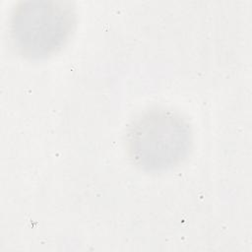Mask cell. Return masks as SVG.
I'll list each match as a JSON object with an SVG mask.
<instances>
[{"mask_svg":"<svg viewBox=\"0 0 252 252\" xmlns=\"http://www.w3.org/2000/svg\"><path fill=\"white\" fill-rule=\"evenodd\" d=\"M192 146L189 123L178 113L152 108L138 116L127 134L128 154L139 168L162 171L181 163Z\"/></svg>","mask_w":252,"mask_h":252,"instance_id":"obj_1","label":"cell"},{"mask_svg":"<svg viewBox=\"0 0 252 252\" xmlns=\"http://www.w3.org/2000/svg\"><path fill=\"white\" fill-rule=\"evenodd\" d=\"M76 26L70 3L27 0L15 5L10 17V35L17 51L30 59H43L58 52Z\"/></svg>","mask_w":252,"mask_h":252,"instance_id":"obj_2","label":"cell"}]
</instances>
